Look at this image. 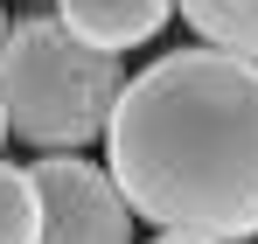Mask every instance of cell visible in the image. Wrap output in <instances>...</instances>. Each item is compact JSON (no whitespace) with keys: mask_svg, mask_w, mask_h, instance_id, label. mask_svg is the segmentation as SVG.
<instances>
[{"mask_svg":"<svg viewBox=\"0 0 258 244\" xmlns=\"http://www.w3.org/2000/svg\"><path fill=\"white\" fill-rule=\"evenodd\" d=\"M105 174L140 223L181 237H258V63L174 49L126 77L105 119Z\"/></svg>","mask_w":258,"mask_h":244,"instance_id":"1","label":"cell"},{"mask_svg":"<svg viewBox=\"0 0 258 244\" xmlns=\"http://www.w3.org/2000/svg\"><path fill=\"white\" fill-rule=\"evenodd\" d=\"M126 91V63L112 49L77 42L56 14L7 21L0 42V112L7 133L35 154H77L84 140H105V119Z\"/></svg>","mask_w":258,"mask_h":244,"instance_id":"2","label":"cell"},{"mask_svg":"<svg viewBox=\"0 0 258 244\" xmlns=\"http://www.w3.org/2000/svg\"><path fill=\"white\" fill-rule=\"evenodd\" d=\"M35 196H42V237L35 244H133L126 196L112 189L105 167H91L84 154H42L28 167Z\"/></svg>","mask_w":258,"mask_h":244,"instance_id":"3","label":"cell"},{"mask_svg":"<svg viewBox=\"0 0 258 244\" xmlns=\"http://www.w3.org/2000/svg\"><path fill=\"white\" fill-rule=\"evenodd\" d=\"M168 14H174V0H56V21H63L77 42L112 49V56L154 42L168 28Z\"/></svg>","mask_w":258,"mask_h":244,"instance_id":"4","label":"cell"},{"mask_svg":"<svg viewBox=\"0 0 258 244\" xmlns=\"http://www.w3.org/2000/svg\"><path fill=\"white\" fill-rule=\"evenodd\" d=\"M174 14L210 42V49L258 63V0H174Z\"/></svg>","mask_w":258,"mask_h":244,"instance_id":"5","label":"cell"},{"mask_svg":"<svg viewBox=\"0 0 258 244\" xmlns=\"http://www.w3.org/2000/svg\"><path fill=\"white\" fill-rule=\"evenodd\" d=\"M42 237V196L28 167L0 161V244H35Z\"/></svg>","mask_w":258,"mask_h":244,"instance_id":"6","label":"cell"},{"mask_svg":"<svg viewBox=\"0 0 258 244\" xmlns=\"http://www.w3.org/2000/svg\"><path fill=\"white\" fill-rule=\"evenodd\" d=\"M154 244H216V237H181V230H161Z\"/></svg>","mask_w":258,"mask_h":244,"instance_id":"7","label":"cell"},{"mask_svg":"<svg viewBox=\"0 0 258 244\" xmlns=\"http://www.w3.org/2000/svg\"><path fill=\"white\" fill-rule=\"evenodd\" d=\"M0 42H7V7H0Z\"/></svg>","mask_w":258,"mask_h":244,"instance_id":"8","label":"cell"},{"mask_svg":"<svg viewBox=\"0 0 258 244\" xmlns=\"http://www.w3.org/2000/svg\"><path fill=\"white\" fill-rule=\"evenodd\" d=\"M0 140H7V112H0Z\"/></svg>","mask_w":258,"mask_h":244,"instance_id":"9","label":"cell"}]
</instances>
